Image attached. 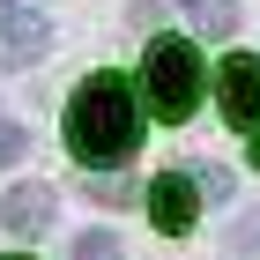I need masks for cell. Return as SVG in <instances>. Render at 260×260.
I'll return each instance as SVG.
<instances>
[{
    "label": "cell",
    "mask_w": 260,
    "mask_h": 260,
    "mask_svg": "<svg viewBox=\"0 0 260 260\" xmlns=\"http://www.w3.org/2000/svg\"><path fill=\"white\" fill-rule=\"evenodd\" d=\"M253 164H260V134H253Z\"/></svg>",
    "instance_id": "4fadbf2b"
},
{
    "label": "cell",
    "mask_w": 260,
    "mask_h": 260,
    "mask_svg": "<svg viewBox=\"0 0 260 260\" xmlns=\"http://www.w3.org/2000/svg\"><path fill=\"white\" fill-rule=\"evenodd\" d=\"M22 149H30V134L15 119H0V164H22Z\"/></svg>",
    "instance_id": "30bf717a"
},
{
    "label": "cell",
    "mask_w": 260,
    "mask_h": 260,
    "mask_svg": "<svg viewBox=\"0 0 260 260\" xmlns=\"http://www.w3.org/2000/svg\"><path fill=\"white\" fill-rule=\"evenodd\" d=\"M193 201H201V186L186 171H164V179H149V223L164 238H186L193 231Z\"/></svg>",
    "instance_id": "277c9868"
},
{
    "label": "cell",
    "mask_w": 260,
    "mask_h": 260,
    "mask_svg": "<svg viewBox=\"0 0 260 260\" xmlns=\"http://www.w3.org/2000/svg\"><path fill=\"white\" fill-rule=\"evenodd\" d=\"M179 8H208V0H179Z\"/></svg>",
    "instance_id": "7c38bea8"
},
{
    "label": "cell",
    "mask_w": 260,
    "mask_h": 260,
    "mask_svg": "<svg viewBox=\"0 0 260 260\" xmlns=\"http://www.w3.org/2000/svg\"><path fill=\"white\" fill-rule=\"evenodd\" d=\"M223 245H231V260H260V208H245V216L223 231Z\"/></svg>",
    "instance_id": "52a82bcc"
},
{
    "label": "cell",
    "mask_w": 260,
    "mask_h": 260,
    "mask_svg": "<svg viewBox=\"0 0 260 260\" xmlns=\"http://www.w3.org/2000/svg\"><path fill=\"white\" fill-rule=\"evenodd\" d=\"M201 38H238V8L231 0H208L201 8Z\"/></svg>",
    "instance_id": "9c48e42d"
},
{
    "label": "cell",
    "mask_w": 260,
    "mask_h": 260,
    "mask_svg": "<svg viewBox=\"0 0 260 260\" xmlns=\"http://www.w3.org/2000/svg\"><path fill=\"white\" fill-rule=\"evenodd\" d=\"M45 45H52V22H45L38 8H0V67L45 60Z\"/></svg>",
    "instance_id": "5b68a950"
},
{
    "label": "cell",
    "mask_w": 260,
    "mask_h": 260,
    "mask_svg": "<svg viewBox=\"0 0 260 260\" xmlns=\"http://www.w3.org/2000/svg\"><path fill=\"white\" fill-rule=\"evenodd\" d=\"M193 186H201V193H216V201H223V193H231V171H216V164H201V171H193Z\"/></svg>",
    "instance_id": "8fae6325"
},
{
    "label": "cell",
    "mask_w": 260,
    "mask_h": 260,
    "mask_svg": "<svg viewBox=\"0 0 260 260\" xmlns=\"http://www.w3.org/2000/svg\"><path fill=\"white\" fill-rule=\"evenodd\" d=\"M0 223L15 231V238H38V231H52V186H8L0 193Z\"/></svg>",
    "instance_id": "8992f818"
},
{
    "label": "cell",
    "mask_w": 260,
    "mask_h": 260,
    "mask_svg": "<svg viewBox=\"0 0 260 260\" xmlns=\"http://www.w3.org/2000/svg\"><path fill=\"white\" fill-rule=\"evenodd\" d=\"M141 104L171 126L201 112V52L186 38H149V52H141Z\"/></svg>",
    "instance_id": "7a4b0ae2"
},
{
    "label": "cell",
    "mask_w": 260,
    "mask_h": 260,
    "mask_svg": "<svg viewBox=\"0 0 260 260\" xmlns=\"http://www.w3.org/2000/svg\"><path fill=\"white\" fill-rule=\"evenodd\" d=\"M216 97H223V119H231V126H253V134H260V60H253V52H231V60H223Z\"/></svg>",
    "instance_id": "3957f363"
},
{
    "label": "cell",
    "mask_w": 260,
    "mask_h": 260,
    "mask_svg": "<svg viewBox=\"0 0 260 260\" xmlns=\"http://www.w3.org/2000/svg\"><path fill=\"white\" fill-rule=\"evenodd\" d=\"M67 260H119V238H112V231H82V238L67 245Z\"/></svg>",
    "instance_id": "ba28073f"
},
{
    "label": "cell",
    "mask_w": 260,
    "mask_h": 260,
    "mask_svg": "<svg viewBox=\"0 0 260 260\" xmlns=\"http://www.w3.org/2000/svg\"><path fill=\"white\" fill-rule=\"evenodd\" d=\"M8 260H30V253H8Z\"/></svg>",
    "instance_id": "5bb4252c"
},
{
    "label": "cell",
    "mask_w": 260,
    "mask_h": 260,
    "mask_svg": "<svg viewBox=\"0 0 260 260\" xmlns=\"http://www.w3.org/2000/svg\"><path fill=\"white\" fill-rule=\"evenodd\" d=\"M67 149H75L89 171H112V164H126L141 149V97H134L126 75L97 67V75L67 97Z\"/></svg>",
    "instance_id": "6da1fadb"
}]
</instances>
